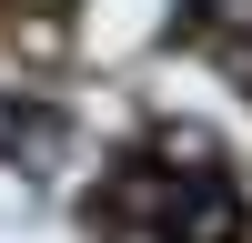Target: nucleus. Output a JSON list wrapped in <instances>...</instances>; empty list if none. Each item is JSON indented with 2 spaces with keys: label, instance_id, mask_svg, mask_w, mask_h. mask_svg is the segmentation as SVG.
I'll list each match as a JSON object with an SVG mask.
<instances>
[{
  "label": "nucleus",
  "instance_id": "obj_1",
  "mask_svg": "<svg viewBox=\"0 0 252 243\" xmlns=\"http://www.w3.org/2000/svg\"><path fill=\"white\" fill-rule=\"evenodd\" d=\"M91 223L111 233H152V243H242L252 213H242V182L222 172L202 142H152L111 172V193L91 202Z\"/></svg>",
  "mask_w": 252,
  "mask_h": 243
},
{
  "label": "nucleus",
  "instance_id": "obj_3",
  "mask_svg": "<svg viewBox=\"0 0 252 243\" xmlns=\"http://www.w3.org/2000/svg\"><path fill=\"white\" fill-rule=\"evenodd\" d=\"M192 20H202L212 51H232L242 71H252V0H192Z\"/></svg>",
  "mask_w": 252,
  "mask_h": 243
},
{
  "label": "nucleus",
  "instance_id": "obj_2",
  "mask_svg": "<svg viewBox=\"0 0 252 243\" xmlns=\"http://www.w3.org/2000/svg\"><path fill=\"white\" fill-rule=\"evenodd\" d=\"M61 152V122H51V101H20V91H0V162H51Z\"/></svg>",
  "mask_w": 252,
  "mask_h": 243
}]
</instances>
